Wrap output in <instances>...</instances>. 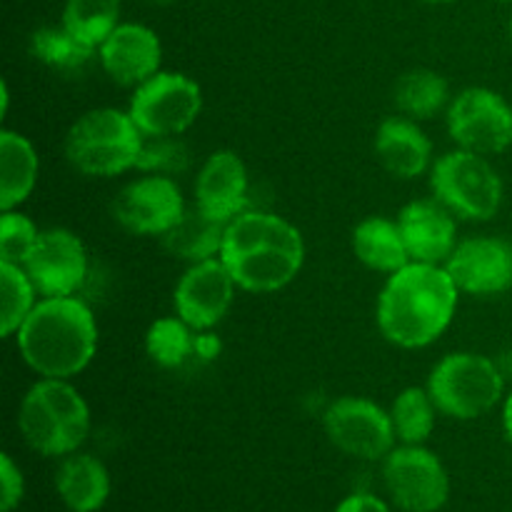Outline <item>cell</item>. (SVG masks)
<instances>
[{"label": "cell", "mask_w": 512, "mask_h": 512, "mask_svg": "<svg viewBox=\"0 0 512 512\" xmlns=\"http://www.w3.org/2000/svg\"><path fill=\"white\" fill-rule=\"evenodd\" d=\"M460 293L493 298L512 288V248L493 235H473L460 240L445 263Z\"/></svg>", "instance_id": "obj_15"}, {"label": "cell", "mask_w": 512, "mask_h": 512, "mask_svg": "<svg viewBox=\"0 0 512 512\" xmlns=\"http://www.w3.org/2000/svg\"><path fill=\"white\" fill-rule=\"evenodd\" d=\"M38 173L33 143L15 130H0V210H18L33 195Z\"/></svg>", "instance_id": "obj_22"}, {"label": "cell", "mask_w": 512, "mask_h": 512, "mask_svg": "<svg viewBox=\"0 0 512 512\" xmlns=\"http://www.w3.org/2000/svg\"><path fill=\"white\" fill-rule=\"evenodd\" d=\"M375 158L393 178L415 180L433 168V143L408 115H390L375 130Z\"/></svg>", "instance_id": "obj_19"}, {"label": "cell", "mask_w": 512, "mask_h": 512, "mask_svg": "<svg viewBox=\"0 0 512 512\" xmlns=\"http://www.w3.org/2000/svg\"><path fill=\"white\" fill-rule=\"evenodd\" d=\"M440 410L435 408L428 388H410L400 390L390 405V420H393L395 438L400 445H425L435 430Z\"/></svg>", "instance_id": "obj_25"}, {"label": "cell", "mask_w": 512, "mask_h": 512, "mask_svg": "<svg viewBox=\"0 0 512 512\" xmlns=\"http://www.w3.org/2000/svg\"><path fill=\"white\" fill-rule=\"evenodd\" d=\"M63 25L80 43L98 50L120 25V0H68Z\"/></svg>", "instance_id": "obj_27"}, {"label": "cell", "mask_w": 512, "mask_h": 512, "mask_svg": "<svg viewBox=\"0 0 512 512\" xmlns=\"http://www.w3.org/2000/svg\"><path fill=\"white\" fill-rule=\"evenodd\" d=\"M333 512H393L388 508L385 500H380L378 495L370 493H353L348 498H343L338 503V508Z\"/></svg>", "instance_id": "obj_33"}, {"label": "cell", "mask_w": 512, "mask_h": 512, "mask_svg": "<svg viewBox=\"0 0 512 512\" xmlns=\"http://www.w3.org/2000/svg\"><path fill=\"white\" fill-rule=\"evenodd\" d=\"M503 430H505V438H508V443L512 445V390L503 400Z\"/></svg>", "instance_id": "obj_34"}, {"label": "cell", "mask_w": 512, "mask_h": 512, "mask_svg": "<svg viewBox=\"0 0 512 512\" xmlns=\"http://www.w3.org/2000/svg\"><path fill=\"white\" fill-rule=\"evenodd\" d=\"M225 228H228V225L210 218L203 210L188 208V213L180 218V223L175 225V228H170L168 233L160 238V243H163L165 253L173 255L175 260L195 265L203 263V260L220 258Z\"/></svg>", "instance_id": "obj_23"}, {"label": "cell", "mask_w": 512, "mask_h": 512, "mask_svg": "<svg viewBox=\"0 0 512 512\" xmlns=\"http://www.w3.org/2000/svg\"><path fill=\"white\" fill-rule=\"evenodd\" d=\"M25 273L40 298L75 295L88 278V250L80 235L68 228H48L25 260Z\"/></svg>", "instance_id": "obj_13"}, {"label": "cell", "mask_w": 512, "mask_h": 512, "mask_svg": "<svg viewBox=\"0 0 512 512\" xmlns=\"http://www.w3.org/2000/svg\"><path fill=\"white\" fill-rule=\"evenodd\" d=\"M25 498V478L8 453L0 455V512H13Z\"/></svg>", "instance_id": "obj_32"}, {"label": "cell", "mask_w": 512, "mask_h": 512, "mask_svg": "<svg viewBox=\"0 0 512 512\" xmlns=\"http://www.w3.org/2000/svg\"><path fill=\"white\" fill-rule=\"evenodd\" d=\"M98 320L78 295L40 298L15 333V348L40 378L73 380L98 353Z\"/></svg>", "instance_id": "obj_3"}, {"label": "cell", "mask_w": 512, "mask_h": 512, "mask_svg": "<svg viewBox=\"0 0 512 512\" xmlns=\"http://www.w3.org/2000/svg\"><path fill=\"white\" fill-rule=\"evenodd\" d=\"M110 473L100 458L90 453L65 455L55 470V493L70 512H98L110 498Z\"/></svg>", "instance_id": "obj_20"}, {"label": "cell", "mask_w": 512, "mask_h": 512, "mask_svg": "<svg viewBox=\"0 0 512 512\" xmlns=\"http://www.w3.org/2000/svg\"><path fill=\"white\" fill-rule=\"evenodd\" d=\"M235 290L238 285L223 260H203V263L188 265V270L180 275L173 290V310L195 333H208L230 313Z\"/></svg>", "instance_id": "obj_14"}, {"label": "cell", "mask_w": 512, "mask_h": 512, "mask_svg": "<svg viewBox=\"0 0 512 512\" xmlns=\"http://www.w3.org/2000/svg\"><path fill=\"white\" fill-rule=\"evenodd\" d=\"M395 220L413 263L445 265L460 243L458 218L435 198L410 200Z\"/></svg>", "instance_id": "obj_17"}, {"label": "cell", "mask_w": 512, "mask_h": 512, "mask_svg": "<svg viewBox=\"0 0 512 512\" xmlns=\"http://www.w3.org/2000/svg\"><path fill=\"white\" fill-rule=\"evenodd\" d=\"M458 300L460 290L445 265L408 263L385 280L375 323L380 335L398 348H428L450 328Z\"/></svg>", "instance_id": "obj_1"}, {"label": "cell", "mask_w": 512, "mask_h": 512, "mask_svg": "<svg viewBox=\"0 0 512 512\" xmlns=\"http://www.w3.org/2000/svg\"><path fill=\"white\" fill-rule=\"evenodd\" d=\"M195 330L178 315L158 318L145 333V353L158 368L178 370L195 353Z\"/></svg>", "instance_id": "obj_26"}, {"label": "cell", "mask_w": 512, "mask_h": 512, "mask_svg": "<svg viewBox=\"0 0 512 512\" xmlns=\"http://www.w3.org/2000/svg\"><path fill=\"white\" fill-rule=\"evenodd\" d=\"M423 3H433V5H440V3H453V0H423Z\"/></svg>", "instance_id": "obj_35"}, {"label": "cell", "mask_w": 512, "mask_h": 512, "mask_svg": "<svg viewBox=\"0 0 512 512\" xmlns=\"http://www.w3.org/2000/svg\"><path fill=\"white\" fill-rule=\"evenodd\" d=\"M18 430L25 445L43 458L78 453L90 435L88 400L70 380L40 378L20 400Z\"/></svg>", "instance_id": "obj_4"}, {"label": "cell", "mask_w": 512, "mask_h": 512, "mask_svg": "<svg viewBox=\"0 0 512 512\" xmlns=\"http://www.w3.org/2000/svg\"><path fill=\"white\" fill-rule=\"evenodd\" d=\"M383 483L403 512H438L450 498L448 470L425 445H395L383 460Z\"/></svg>", "instance_id": "obj_10"}, {"label": "cell", "mask_w": 512, "mask_h": 512, "mask_svg": "<svg viewBox=\"0 0 512 512\" xmlns=\"http://www.w3.org/2000/svg\"><path fill=\"white\" fill-rule=\"evenodd\" d=\"M323 430L340 453L365 463L385 460L398 443L390 410L360 395L333 400L323 415Z\"/></svg>", "instance_id": "obj_11"}, {"label": "cell", "mask_w": 512, "mask_h": 512, "mask_svg": "<svg viewBox=\"0 0 512 512\" xmlns=\"http://www.w3.org/2000/svg\"><path fill=\"white\" fill-rule=\"evenodd\" d=\"M190 168V150L180 140V135H163V138H145L140 150L138 168L140 173L155 175H175L185 173Z\"/></svg>", "instance_id": "obj_30"}, {"label": "cell", "mask_w": 512, "mask_h": 512, "mask_svg": "<svg viewBox=\"0 0 512 512\" xmlns=\"http://www.w3.org/2000/svg\"><path fill=\"white\" fill-rule=\"evenodd\" d=\"M0 335L15 338L20 325L38 305V290L23 265L0 263Z\"/></svg>", "instance_id": "obj_29"}, {"label": "cell", "mask_w": 512, "mask_h": 512, "mask_svg": "<svg viewBox=\"0 0 512 512\" xmlns=\"http://www.w3.org/2000/svg\"><path fill=\"white\" fill-rule=\"evenodd\" d=\"M350 245H353V255L358 258V263L375 273L393 275L413 263L398 220H388L383 215H370V218L360 220L353 228Z\"/></svg>", "instance_id": "obj_21"}, {"label": "cell", "mask_w": 512, "mask_h": 512, "mask_svg": "<svg viewBox=\"0 0 512 512\" xmlns=\"http://www.w3.org/2000/svg\"><path fill=\"white\" fill-rule=\"evenodd\" d=\"M148 3H155V5H168L170 0H148Z\"/></svg>", "instance_id": "obj_36"}, {"label": "cell", "mask_w": 512, "mask_h": 512, "mask_svg": "<svg viewBox=\"0 0 512 512\" xmlns=\"http://www.w3.org/2000/svg\"><path fill=\"white\" fill-rule=\"evenodd\" d=\"M30 53L45 63L48 68L60 70V73H78L85 65L90 63L98 50L88 48L85 43H80L63 23L60 25H45L38 28L30 38Z\"/></svg>", "instance_id": "obj_28"}, {"label": "cell", "mask_w": 512, "mask_h": 512, "mask_svg": "<svg viewBox=\"0 0 512 512\" xmlns=\"http://www.w3.org/2000/svg\"><path fill=\"white\" fill-rule=\"evenodd\" d=\"M448 133L458 148L490 158L512 148V105L498 90L470 85L448 105Z\"/></svg>", "instance_id": "obj_9"}, {"label": "cell", "mask_w": 512, "mask_h": 512, "mask_svg": "<svg viewBox=\"0 0 512 512\" xmlns=\"http://www.w3.org/2000/svg\"><path fill=\"white\" fill-rule=\"evenodd\" d=\"M428 393L440 415L478 420L505 400V378L498 363L480 353H448L428 375Z\"/></svg>", "instance_id": "obj_6"}, {"label": "cell", "mask_w": 512, "mask_h": 512, "mask_svg": "<svg viewBox=\"0 0 512 512\" xmlns=\"http://www.w3.org/2000/svg\"><path fill=\"white\" fill-rule=\"evenodd\" d=\"M220 260L245 293H278L303 270L305 240L290 220L248 208L225 228Z\"/></svg>", "instance_id": "obj_2"}, {"label": "cell", "mask_w": 512, "mask_h": 512, "mask_svg": "<svg viewBox=\"0 0 512 512\" xmlns=\"http://www.w3.org/2000/svg\"><path fill=\"white\" fill-rule=\"evenodd\" d=\"M195 208L228 225L250 208V175L235 150H215L195 175Z\"/></svg>", "instance_id": "obj_16"}, {"label": "cell", "mask_w": 512, "mask_h": 512, "mask_svg": "<svg viewBox=\"0 0 512 512\" xmlns=\"http://www.w3.org/2000/svg\"><path fill=\"white\" fill-rule=\"evenodd\" d=\"M430 190L458 220L485 223L503 205V180L485 155L455 148L430 168Z\"/></svg>", "instance_id": "obj_7"}, {"label": "cell", "mask_w": 512, "mask_h": 512, "mask_svg": "<svg viewBox=\"0 0 512 512\" xmlns=\"http://www.w3.org/2000/svg\"><path fill=\"white\" fill-rule=\"evenodd\" d=\"M510 40H512V18H510Z\"/></svg>", "instance_id": "obj_37"}, {"label": "cell", "mask_w": 512, "mask_h": 512, "mask_svg": "<svg viewBox=\"0 0 512 512\" xmlns=\"http://www.w3.org/2000/svg\"><path fill=\"white\" fill-rule=\"evenodd\" d=\"M43 230L20 210H3L0 215V263L25 265L28 255L38 245Z\"/></svg>", "instance_id": "obj_31"}, {"label": "cell", "mask_w": 512, "mask_h": 512, "mask_svg": "<svg viewBox=\"0 0 512 512\" xmlns=\"http://www.w3.org/2000/svg\"><path fill=\"white\" fill-rule=\"evenodd\" d=\"M510 248H512V238H510Z\"/></svg>", "instance_id": "obj_39"}, {"label": "cell", "mask_w": 512, "mask_h": 512, "mask_svg": "<svg viewBox=\"0 0 512 512\" xmlns=\"http://www.w3.org/2000/svg\"><path fill=\"white\" fill-rule=\"evenodd\" d=\"M145 135L128 110L93 108L80 115L65 135V158L88 178H115L138 168Z\"/></svg>", "instance_id": "obj_5"}, {"label": "cell", "mask_w": 512, "mask_h": 512, "mask_svg": "<svg viewBox=\"0 0 512 512\" xmlns=\"http://www.w3.org/2000/svg\"><path fill=\"white\" fill-rule=\"evenodd\" d=\"M188 213L183 190L170 175L143 173L120 188L113 200V218L123 230L133 235H158L163 238L170 228Z\"/></svg>", "instance_id": "obj_12"}, {"label": "cell", "mask_w": 512, "mask_h": 512, "mask_svg": "<svg viewBox=\"0 0 512 512\" xmlns=\"http://www.w3.org/2000/svg\"><path fill=\"white\" fill-rule=\"evenodd\" d=\"M450 85L438 70L413 68L405 70L393 88V103L403 115L413 120H430L448 110L450 105Z\"/></svg>", "instance_id": "obj_24"}, {"label": "cell", "mask_w": 512, "mask_h": 512, "mask_svg": "<svg viewBox=\"0 0 512 512\" xmlns=\"http://www.w3.org/2000/svg\"><path fill=\"white\" fill-rule=\"evenodd\" d=\"M128 113L145 138L183 135L203 113V90L190 75L158 70L133 88Z\"/></svg>", "instance_id": "obj_8"}, {"label": "cell", "mask_w": 512, "mask_h": 512, "mask_svg": "<svg viewBox=\"0 0 512 512\" xmlns=\"http://www.w3.org/2000/svg\"><path fill=\"white\" fill-rule=\"evenodd\" d=\"M500 3H512V0H500Z\"/></svg>", "instance_id": "obj_38"}, {"label": "cell", "mask_w": 512, "mask_h": 512, "mask_svg": "<svg viewBox=\"0 0 512 512\" xmlns=\"http://www.w3.org/2000/svg\"><path fill=\"white\" fill-rule=\"evenodd\" d=\"M98 58L113 83L123 88H138L160 70L163 45L158 33L148 25L120 23L98 48Z\"/></svg>", "instance_id": "obj_18"}]
</instances>
